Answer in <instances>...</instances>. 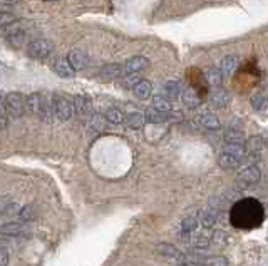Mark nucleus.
<instances>
[{
    "instance_id": "f704fd0d",
    "label": "nucleus",
    "mask_w": 268,
    "mask_h": 266,
    "mask_svg": "<svg viewBox=\"0 0 268 266\" xmlns=\"http://www.w3.org/2000/svg\"><path fill=\"white\" fill-rule=\"evenodd\" d=\"M17 22V17L14 14H11L9 10H4L2 12V17H0V24H2V29L6 27H11V25H14Z\"/></svg>"
},
{
    "instance_id": "423d86ee",
    "label": "nucleus",
    "mask_w": 268,
    "mask_h": 266,
    "mask_svg": "<svg viewBox=\"0 0 268 266\" xmlns=\"http://www.w3.org/2000/svg\"><path fill=\"white\" fill-rule=\"evenodd\" d=\"M52 69H54V72L62 79H72L74 74H76V69L72 67V64L69 62L67 57H59V59L54 60Z\"/></svg>"
},
{
    "instance_id": "c9c22d12",
    "label": "nucleus",
    "mask_w": 268,
    "mask_h": 266,
    "mask_svg": "<svg viewBox=\"0 0 268 266\" xmlns=\"http://www.w3.org/2000/svg\"><path fill=\"white\" fill-rule=\"evenodd\" d=\"M205 266H228V259L225 256H215V258H206Z\"/></svg>"
},
{
    "instance_id": "393cba45",
    "label": "nucleus",
    "mask_w": 268,
    "mask_h": 266,
    "mask_svg": "<svg viewBox=\"0 0 268 266\" xmlns=\"http://www.w3.org/2000/svg\"><path fill=\"white\" fill-rule=\"evenodd\" d=\"M0 233L7 236H21L26 233V228L22 223H6L0 226Z\"/></svg>"
},
{
    "instance_id": "c85d7f7f",
    "label": "nucleus",
    "mask_w": 268,
    "mask_h": 266,
    "mask_svg": "<svg viewBox=\"0 0 268 266\" xmlns=\"http://www.w3.org/2000/svg\"><path fill=\"white\" fill-rule=\"evenodd\" d=\"M141 75L140 72H131V74H124L121 77V85L124 89H134L138 84L141 82Z\"/></svg>"
},
{
    "instance_id": "aec40b11",
    "label": "nucleus",
    "mask_w": 268,
    "mask_h": 266,
    "mask_svg": "<svg viewBox=\"0 0 268 266\" xmlns=\"http://www.w3.org/2000/svg\"><path fill=\"white\" fill-rule=\"evenodd\" d=\"M205 79H206V82L208 85H211V87H215V89H220V85L223 82V72H221V69H218V67H210L205 72Z\"/></svg>"
},
{
    "instance_id": "c756f323",
    "label": "nucleus",
    "mask_w": 268,
    "mask_h": 266,
    "mask_svg": "<svg viewBox=\"0 0 268 266\" xmlns=\"http://www.w3.org/2000/svg\"><path fill=\"white\" fill-rule=\"evenodd\" d=\"M225 144H246V141L241 130L230 129V130H226V134H225Z\"/></svg>"
},
{
    "instance_id": "9d476101",
    "label": "nucleus",
    "mask_w": 268,
    "mask_h": 266,
    "mask_svg": "<svg viewBox=\"0 0 268 266\" xmlns=\"http://www.w3.org/2000/svg\"><path fill=\"white\" fill-rule=\"evenodd\" d=\"M148 59L145 55H134V57H129L126 62H124V72L131 74V72H141L148 67Z\"/></svg>"
},
{
    "instance_id": "5701e85b",
    "label": "nucleus",
    "mask_w": 268,
    "mask_h": 266,
    "mask_svg": "<svg viewBox=\"0 0 268 266\" xmlns=\"http://www.w3.org/2000/svg\"><path fill=\"white\" fill-rule=\"evenodd\" d=\"M146 120L150 124H163L168 122V112H163V110H158L155 107H150L146 110Z\"/></svg>"
},
{
    "instance_id": "4468645a",
    "label": "nucleus",
    "mask_w": 268,
    "mask_h": 266,
    "mask_svg": "<svg viewBox=\"0 0 268 266\" xmlns=\"http://www.w3.org/2000/svg\"><path fill=\"white\" fill-rule=\"evenodd\" d=\"M72 102H74V107H76V112L79 115H89L91 114V110H92L91 97H87V95H84V94H77V95H74Z\"/></svg>"
},
{
    "instance_id": "bb28decb",
    "label": "nucleus",
    "mask_w": 268,
    "mask_h": 266,
    "mask_svg": "<svg viewBox=\"0 0 268 266\" xmlns=\"http://www.w3.org/2000/svg\"><path fill=\"white\" fill-rule=\"evenodd\" d=\"M198 221H200L201 228H211L213 223L216 221V214L210 209H201L198 213Z\"/></svg>"
},
{
    "instance_id": "4c0bfd02",
    "label": "nucleus",
    "mask_w": 268,
    "mask_h": 266,
    "mask_svg": "<svg viewBox=\"0 0 268 266\" xmlns=\"http://www.w3.org/2000/svg\"><path fill=\"white\" fill-rule=\"evenodd\" d=\"M9 264V251L6 246L0 248V266H7Z\"/></svg>"
},
{
    "instance_id": "a19ab883",
    "label": "nucleus",
    "mask_w": 268,
    "mask_h": 266,
    "mask_svg": "<svg viewBox=\"0 0 268 266\" xmlns=\"http://www.w3.org/2000/svg\"><path fill=\"white\" fill-rule=\"evenodd\" d=\"M44 2H54V0H44Z\"/></svg>"
},
{
    "instance_id": "f257e3e1",
    "label": "nucleus",
    "mask_w": 268,
    "mask_h": 266,
    "mask_svg": "<svg viewBox=\"0 0 268 266\" xmlns=\"http://www.w3.org/2000/svg\"><path fill=\"white\" fill-rule=\"evenodd\" d=\"M265 219V209L260 201L246 198L238 201L230 209V223L238 229L258 228Z\"/></svg>"
},
{
    "instance_id": "f8f14e48",
    "label": "nucleus",
    "mask_w": 268,
    "mask_h": 266,
    "mask_svg": "<svg viewBox=\"0 0 268 266\" xmlns=\"http://www.w3.org/2000/svg\"><path fill=\"white\" fill-rule=\"evenodd\" d=\"M124 74H126L124 72V65L121 64H107L99 70V75H101L104 80H116L119 77H122Z\"/></svg>"
},
{
    "instance_id": "dca6fc26",
    "label": "nucleus",
    "mask_w": 268,
    "mask_h": 266,
    "mask_svg": "<svg viewBox=\"0 0 268 266\" xmlns=\"http://www.w3.org/2000/svg\"><path fill=\"white\" fill-rule=\"evenodd\" d=\"M196 122L200 127L203 129H208V130H218L221 127V122H220V119L216 117L215 114H201V115H198V119H196Z\"/></svg>"
},
{
    "instance_id": "1a4fd4ad",
    "label": "nucleus",
    "mask_w": 268,
    "mask_h": 266,
    "mask_svg": "<svg viewBox=\"0 0 268 266\" xmlns=\"http://www.w3.org/2000/svg\"><path fill=\"white\" fill-rule=\"evenodd\" d=\"M260 178H261V173L256 166H248V168H245L240 174H238V181L243 183L245 186L256 184L258 181H260Z\"/></svg>"
},
{
    "instance_id": "473e14b6",
    "label": "nucleus",
    "mask_w": 268,
    "mask_h": 266,
    "mask_svg": "<svg viewBox=\"0 0 268 266\" xmlns=\"http://www.w3.org/2000/svg\"><path fill=\"white\" fill-rule=\"evenodd\" d=\"M107 119L106 115H101V114H91V119H89V127L94 129V130H102L104 125H106Z\"/></svg>"
},
{
    "instance_id": "e433bc0d",
    "label": "nucleus",
    "mask_w": 268,
    "mask_h": 266,
    "mask_svg": "<svg viewBox=\"0 0 268 266\" xmlns=\"http://www.w3.org/2000/svg\"><path fill=\"white\" fill-rule=\"evenodd\" d=\"M251 105L255 107V110L263 109V105H265V97H263L261 92H255L251 95Z\"/></svg>"
},
{
    "instance_id": "f03ea898",
    "label": "nucleus",
    "mask_w": 268,
    "mask_h": 266,
    "mask_svg": "<svg viewBox=\"0 0 268 266\" xmlns=\"http://www.w3.org/2000/svg\"><path fill=\"white\" fill-rule=\"evenodd\" d=\"M4 107H6L7 114L11 115L12 119H19L22 117L24 112H26V99H24V95L21 92H11L6 95V99H4Z\"/></svg>"
},
{
    "instance_id": "a878e982",
    "label": "nucleus",
    "mask_w": 268,
    "mask_h": 266,
    "mask_svg": "<svg viewBox=\"0 0 268 266\" xmlns=\"http://www.w3.org/2000/svg\"><path fill=\"white\" fill-rule=\"evenodd\" d=\"M263 148H265V143L260 136H255V138H250L246 141V153L250 156H258Z\"/></svg>"
},
{
    "instance_id": "7ed1b4c3",
    "label": "nucleus",
    "mask_w": 268,
    "mask_h": 266,
    "mask_svg": "<svg viewBox=\"0 0 268 266\" xmlns=\"http://www.w3.org/2000/svg\"><path fill=\"white\" fill-rule=\"evenodd\" d=\"M54 52V44L49 39H34L27 45V54L32 59H47Z\"/></svg>"
},
{
    "instance_id": "0eeeda50",
    "label": "nucleus",
    "mask_w": 268,
    "mask_h": 266,
    "mask_svg": "<svg viewBox=\"0 0 268 266\" xmlns=\"http://www.w3.org/2000/svg\"><path fill=\"white\" fill-rule=\"evenodd\" d=\"M44 104H46V99H44V95L39 94V92H34L31 95H27V99H26L27 110L34 115H39V117H41V114H42Z\"/></svg>"
},
{
    "instance_id": "72a5a7b5",
    "label": "nucleus",
    "mask_w": 268,
    "mask_h": 266,
    "mask_svg": "<svg viewBox=\"0 0 268 266\" xmlns=\"http://www.w3.org/2000/svg\"><path fill=\"white\" fill-rule=\"evenodd\" d=\"M19 216H21L22 221L31 223V221H34L37 218V213H36V209H34V206H24V208H21V213H19Z\"/></svg>"
},
{
    "instance_id": "2f4dec72",
    "label": "nucleus",
    "mask_w": 268,
    "mask_h": 266,
    "mask_svg": "<svg viewBox=\"0 0 268 266\" xmlns=\"http://www.w3.org/2000/svg\"><path fill=\"white\" fill-rule=\"evenodd\" d=\"M54 115L56 114V107H54V100L51 102V100H46V104H44V109H42V114H41V119L44 120V122L51 124L54 120Z\"/></svg>"
},
{
    "instance_id": "39448f33",
    "label": "nucleus",
    "mask_w": 268,
    "mask_h": 266,
    "mask_svg": "<svg viewBox=\"0 0 268 266\" xmlns=\"http://www.w3.org/2000/svg\"><path fill=\"white\" fill-rule=\"evenodd\" d=\"M4 37H6L7 44L11 45V47H21V45L26 42V32H24V29L17 22L11 25V27L4 29Z\"/></svg>"
},
{
    "instance_id": "7c9ffc66",
    "label": "nucleus",
    "mask_w": 268,
    "mask_h": 266,
    "mask_svg": "<svg viewBox=\"0 0 268 266\" xmlns=\"http://www.w3.org/2000/svg\"><path fill=\"white\" fill-rule=\"evenodd\" d=\"M153 107L158 110H163V112H170V110H173L171 100L166 99L163 94H158L156 97H153Z\"/></svg>"
},
{
    "instance_id": "ddd939ff",
    "label": "nucleus",
    "mask_w": 268,
    "mask_h": 266,
    "mask_svg": "<svg viewBox=\"0 0 268 266\" xmlns=\"http://www.w3.org/2000/svg\"><path fill=\"white\" fill-rule=\"evenodd\" d=\"M158 251H160V254H163L165 258L175 259V261H178V263H185L186 261V254H183L181 251L176 249L173 244H168V243L158 244Z\"/></svg>"
},
{
    "instance_id": "412c9836",
    "label": "nucleus",
    "mask_w": 268,
    "mask_h": 266,
    "mask_svg": "<svg viewBox=\"0 0 268 266\" xmlns=\"http://www.w3.org/2000/svg\"><path fill=\"white\" fill-rule=\"evenodd\" d=\"M211 105L213 107H216V109H223V107H226L228 102H230V94L226 92V90H223V89H216L215 92L211 94Z\"/></svg>"
},
{
    "instance_id": "6e6552de",
    "label": "nucleus",
    "mask_w": 268,
    "mask_h": 266,
    "mask_svg": "<svg viewBox=\"0 0 268 266\" xmlns=\"http://www.w3.org/2000/svg\"><path fill=\"white\" fill-rule=\"evenodd\" d=\"M67 59H69V62L72 64V67L76 69V72H77V70H84V69L87 67V64H89L87 54L84 52L82 49H74V50H71V52L67 54Z\"/></svg>"
},
{
    "instance_id": "4be33fe9",
    "label": "nucleus",
    "mask_w": 268,
    "mask_h": 266,
    "mask_svg": "<svg viewBox=\"0 0 268 266\" xmlns=\"http://www.w3.org/2000/svg\"><path fill=\"white\" fill-rule=\"evenodd\" d=\"M132 92H134V95H136L138 99H148V97H151V94H153V84H151V80L143 79L141 82L132 89Z\"/></svg>"
},
{
    "instance_id": "a211bd4d",
    "label": "nucleus",
    "mask_w": 268,
    "mask_h": 266,
    "mask_svg": "<svg viewBox=\"0 0 268 266\" xmlns=\"http://www.w3.org/2000/svg\"><path fill=\"white\" fill-rule=\"evenodd\" d=\"M218 164H220L223 169H235L241 164V158L226 153V151H221L220 158H218Z\"/></svg>"
},
{
    "instance_id": "9b49d317",
    "label": "nucleus",
    "mask_w": 268,
    "mask_h": 266,
    "mask_svg": "<svg viewBox=\"0 0 268 266\" xmlns=\"http://www.w3.org/2000/svg\"><path fill=\"white\" fill-rule=\"evenodd\" d=\"M160 94H163L166 99H170V100L180 99L181 94H183V89H181L180 80H166V82L163 84V89H161Z\"/></svg>"
},
{
    "instance_id": "6ab92c4d",
    "label": "nucleus",
    "mask_w": 268,
    "mask_h": 266,
    "mask_svg": "<svg viewBox=\"0 0 268 266\" xmlns=\"http://www.w3.org/2000/svg\"><path fill=\"white\" fill-rule=\"evenodd\" d=\"M126 125L129 129H132V130H138V129H141L143 125H145L146 122V115L145 114H141V112H138V110H134V112H129L126 115Z\"/></svg>"
},
{
    "instance_id": "20e7f679",
    "label": "nucleus",
    "mask_w": 268,
    "mask_h": 266,
    "mask_svg": "<svg viewBox=\"0 0 268 266\" xmlns=\"http://www.w3.org/2000/svg\"><path fill=\"white\" fill-rule=\"evenodd\" d=\"M54 107H56L57 119L64 120V122L69 119H72L74 112H76L74 102L72 100H69L67 97H64V95H56V97H54Z\"/></svg>"
},
{
    "instance_id": "58836bf2",
    "label": "nucleus",
    "mask_w": 268,
    "mask_h": 266,
    "mask_svg": "<svg viewBox=\"0 0 268 266\" xmlns=\"http://www.w3.org/2000/svg\"><path fill=\"white\" fill-rule=\"evenodd\" d=\"M16 213H21L17 203H11L9 206H6V209H4V214H16Z\"/></svg>"
},
{
    "instance_id": "f3484780",
    "label": "nucleus",
    "mask_w": 268,
    "mask_h": 266,
    "mask_svg": "<svg viewBox=\"0 0 268 266\" xmlns=\"http://www.w3.org/2000/svg\"><path fill=\"white\" fill-rule=\"evenodd\" d=\"M181 100H183V104H185L188 109H195V107H198V105L201 104L200 94H198L196 89H193V87H186L185 90H183Z\"/></svg>"
},
{
    "instance_id": "2eb2a0df",
    "label": "nucleus",
    "mask_w": 268,
    "mask_h": 266,
    "mask_svg": "<svg viewBox=\"0 0 268 266\" xmlns=\"http://www.w3.org/2000/svg\"><path fill=\"white\" fill-rule=\"evenodd\" d=\"M238 65H240V60H238L236 55H226V57H223L220 64L223 77H231V75H235V72L238 70Z\"/></svg>"
},
{
    "instance_id": "ea45409f",
    "label": "nucleus",
    "mask_w": 268,
    "mask_h": 266,
    "mask_svg": "<svg viewBox=\"0 0 268 266\" xmlns=\"http://www.w3.org/2000/svg\"><path fill=\"white\" fill-rule=\"evenodd\" d=\"M0 4L4 5V10H7V7H14L17 4V0H0Z\"/></svg>"
},
{
    "instance_id": "cd10ccee",
    "label": "nucleus",
    "mask_w": 268,
    "mask_h": 266,
    "mask_svg": "<svg viewBox=\"0 0 268 266\" xmlns=\"http://www.w3.org/2000/svg\"><path fill=\"white\" fill-rule=\"evenodd\" d=\"M106 119H107V122L109 124H112V125H119V124H122L124 120H126V115H124V112L121 109H117V107H111L106 112Z\"/></svg>"
},
{
    "instance_id": "b1692460",
    "label": "nucleus",
    "mask_w": 268,
    "mask_h": 266,
    "mask_svg": "<svg viewBox=\"0 0 268 266\" xmlns=\"http://www.w3.org/2000/svg\"><path fill=\"white\" fill-rule=\"evenodd\" d=\"M198 228H200V221H198V218L188 216V218L183 219V223H181V233H183V236H188V239H190V236L195 233Z\"/></svg>"
}]
</instances>
